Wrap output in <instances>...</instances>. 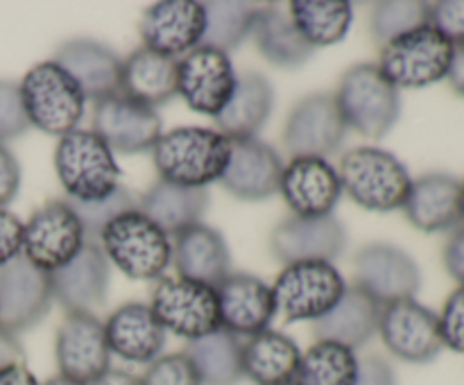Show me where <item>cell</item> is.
<instances>
[{"mask_svg": "<svg viewBox=\"0 0 464 385\" xmlns=\"http://www.w3.org/2000/svg\"><path fill=\"white\" fill-rule=\"evenodd\" d=\"M229 157V139L208 127H177L152 148L159 177L186 188H207L220 181Z\"/></svg>", "mask_w": 464, "mask_h": 385, "instance_id": "1", "label": "cell"}, {"mask_svg": "<svg viewBox=\"0 0 464 385\" xmlns=\"http://www.w3.org/2000/svg\"><path fill=\"white\" fill-rule=\"evenodd\" d=\"M98 245L109 263L130 279L152 281L172 263V240L139 207L121 213L100 231Z\"/></svg>", "mask_w": 464, "mask_h": 385, "instance_id": "2", "label": "cell"}, {"mask_svg": "<svg viewBox=\"0 0 464 385\" xmlns=\"http://www.w3.org/2000/svg\"><path fill=\"white\" fill-rule=\"evenodd\" d=\"M54 170L72 202H100L121 188V168L95 131L75 130L62 136L54 148Z\"/></svg>", "mask_w": 464, "mask_h": 385, "instance_id": "3", "label": "cell"}, {"mask_svg": "<svg viewBox=\"0 0 464 385\" xmlns=\"http://www.w3.org/2000/svg\"><path fill=\"white\" fill-rule=\"evenodd\" d=\"M338 177L343 193H347L358 207L376 213L403 208L412 188L408 168L392 152L370 145L344 154Z\"/></svg>", "mask_w": 464, "mask_h": 385, "instance_id": "4", "label": "cell"}, {"mask_svg": "<svg viewBox=\"0 0 464 385\" xmlns=\"http://www.w3.org/2000/svg\"><path fill=\"white\" fill-rule=\"evenodd\" d=\"M18 91L30 127L44 134L62 139L75 131L84 118V93L54 59L32 66L18 84Z\"/></svg>", "mask_w": 464, "mask_h": 385, "instance_id": "5", "label": "cell"}, {"mask_svg": "<svg viewBox=\"0 0 464 385\" xmlns=\"http://www.w3.org/2000/svg\"><path fill=\"white\" fill-rule=\"evenodd\" d=\"M335 104L347 127L365 139H383L399 120L401 95L385 80L376 63H358L340 77Z\"/></svg>", "mask_w": 464, "mask_h": 385, "instance_id": "6", "label": "cell"}, {"mask_svg": "<svg viewBox=\"0 0 464 385\" xmlns=\"http://www.w3.org/2000/svg\"><path fill=\"white\" fill-rule=\"evenodd\" d=\"M453 48L429 23L381 45L379 71L397 89H424L449 75Z\"/></svg>", "mask_w": 464, "mask_h": 385, "instance_id": "7", "label": "cell"}, {"mask_svg": "<svg viewBox=\"0 0 464 385\" xmlns=\"http://www.w3.org/2000/svg\"><path fill=\"white\" fill-rule=\"evenodd\" d=\"M347 284L334 263H293L272 285L276 313L285 322H317L343 299Z\"/></svg>", "mask_w": 464, "mask_h": 385, "instance_id": "8", "label": "cell"}, {"mask_svg": "<svg viewBox=\"0 0 464 385\" xmlns=\"http://www.w3.org/2000/svg\"><path fill=\"white\" fill-rule=\"evenodd\" d=\"M150 308L161 326L179 338L198 340L220 329V306L216 288L181 279L161 276L152 290Z\"/></svg>", "mask_w": 464, "mask_h": 385, "instance_id": "9", "label": "cell"}, {"mask_svg": "<svg viewBox=\"0 0 464 385\" xmlns=\"http://www.w3.org/2000/svg\"><path fill=\"white\" fill-rule=\"evenodd\" d=\"M86 231L66 199H50L23 225V256L44 272L71 263L86 245Z\"/></svg>", "mask_w": 464, "mask_h": 385, "instance_id": "10", "label": "cell"}, {"mask_svg": "<svg viewBox=\"0 0 464 385\" xmlns=\"http://www.w3.org/2000/svg\"><path fill=\"white\" fill-rule=\"evenodd\" d=\"M238 75L231 57L222 50L198 45L179 59L177 68V95L188 109L202 116L216 118L236 91Z\"/></svg>", "mask_w": 464, "mask_h": 385, "instance_id": "11", "label": "cell"}, {"mask_svg": "<svg viewBox=\"0 0 464 385\" xmlns=\"http://www.w3.org/2000/svg\"><path fill=\"white\" fill-rule=\"evenodd\" d=\"M50 274L16 256L0 267V331L16 338L48 315L53 306Z\"/></svg>", "mask_w": 464, "mask_h": 385, "instance_id": "12", "label": "cell"}, {"mask_svg": "<svg viewBox=\"0 0 464 385\" xmlns=\"http://www.w3.org/2000/svg\"><path fill=\"white\" fill-rule=\"evenodd\" d=\"M379 335L397 358L406 362H430L444 349L440 317L415 297L381 306Z\"/></svg>", "mask_w": 464, "mask_h": 385, "instance_id": "13", "label": "cell"}, {"mask_svg": "<svg viewBox=\"0 0 464 385\" xmlns=\"http://www.w3.org/2000/svg\"><path fill=\"white\" fill-rule=\"evenodd\" d=\"M347 136V122L335 98L313 93L299 100L284 127V145L290 157L326 159L340 149Z\"/></svg>", "mask_w": 464, "mask_h": 385, "instance_id": "14", "label": "cell"}, {"mask_svg": "<svg viewBox=\"0 0 464 385\" xmlns=\"http://www.w3.org/2000/svg\"><path fill=\"white\" fill-rule=\"evenodd\" d=\"M93 131L111 152L116 149L122 154H139L159 143L163 125L157 109L125 93H116L95 102Z\"/></svg>", "mask_w": 464, "mask_h": 385, "instance_id": "15", "label": "cell"}, {"mask_svg": "<svg viewBox=\"0 0 464 385\" xmlns=\"http://www.w3.org/2000/svg\"><path fill=\"white\" fill-rule=\"evenodd\" d=\"M356 265V288L379 306L415 297L421 285V272L411 254L394 245H367L353 258Z\"/></svg>", "mask_w": 464, "mask_h": 385, "instance_id": "16", "label": "cell"}, {"mask_svg": "<svg viewBox=\"0 0 464 385\" xmlns=\"http://www.w3.org/2000/svg\"><path fill=\"white\" fill-rule=\"evenodd\" d=\"M54 353L59 374L77 383H93L109 370L111 361L104 322H100L93 313H66L59 324Z\"/></svg>", "mask_w": 464, "mask_h": 385, "instance_id": "17", "label": "cell"}, {"mask_svg": "<svg viewBox=\"0 0 464 385\" xmlns=\"http://www.w3.org/2000/svg\"><path fill=\"white\" fill-rule=\"evenodd\" d=\"M207 9L198 0H163L152 5L140 21V39L154 53L181 59L202 45Z\"/></svg>", "mask_w": 464, "mask_h": 385, "instance_id": "18", "label": "cell"}, {"mask_svg": "<svg viewBox=\"0 0 464 385\" xmlns=\"http://www.w3.org/2000/svg\"><path fill=\"white\" fill-rule=\"evenodd\" d=\"M279 193L293 216L324 217L334 216L343 197V184L338 170L326 159L295 157L281 172Z\"/></svg>", "mask_w": 464, "mask_h": 385, "instance_id": "19", "label": "cell"}, {"mask_svg": "<svg viewBox=\"0 0 464 385\" xmlns=\"http://www.w3.org/2000/svg\"><path fill=\"white\" fill-rule=\"evenodd\" d=\"M347 234L338 217L290 216L276 225L270 236V249L284 265L308 261L334 263L344 252Z\"/></svg>", "mask_w": 464, "mask_h": 385, "instance_id": "20", "label": "cell"}, {"mask_svg": "<svg viewBox=\"0 0 464 385\" xmlns=\"http://www.w3.org/2000/svg\"><path fill=\"white\" fill-rule=\"evenodd\" d=\"M216 294L220 306V329L238 338H252L270 329L276 303L266 281L245 272H231L216 285Z\"/></svg>", "mask_w": 464, "mask_h": 385, "instance_id": "21", "label": "cell"}, {"mask_svg": "<svg viewBox=\"0 0 464 385\" xmlns=\"http://www.w3.org/2000/svg\"><path fill=\"white\" fill-rule=\"evenodd\" d=\"M53 299L62 303L66 313H93L107 299L109 261L102 247L93 240H86L71 263L50 272Z\"/></svg>", "mask_w": 464, "mask_h": 385, "instance_id": "22", "label": "cell"}, {"mask_svg": "<svg viewBox=\"0 0 464 385\" xmlns=\"http://www.w3.org/2000/svg\"><path fill=\"white\" fill-rule=\"evenodd\" d=\"M231 157L220 184L234 197L261 202L279 193L284 161L272 145L258 139L229 140Z\"/></svg>", "mask_w": 464, "mask_h": 385, "instance_id": "23", "label": "cell"}, {"mask_svg": "<svg viewBox=\"0 0 464 385\" xmlns=\"http://www.w3.org/2000/svg\"><path fill=\"white\" fill-rule=\"evenodd\" d=\"M109 351L121 356L122 361L152 365L166 347V329L150 303L130 302L111 313L104 322Z\"/></svg>", "mask_w": 464, "mask_h": 385, "instance_id": "24", "label": "cell"}, {"mask_svg": "<svg viewBox=\"0 0 464 385\" xmlns=\"http://www.w3.org/2000/svg\"><path fill=\"white\" fill-rule=\"evenodd\" d=\"M54 62L75 80L91 102L121 93L122 59L93 39L66 41L54 54Z\"/></svg>", "mask_w": 464, "mask_h": 385, "instance_id": "25", "label": "cell"}, {"mask_svg": "<svg viewBox=\"0 0 464 385\" xmlns=\"http://www.w3.org/2000/svg\"><path fill=\"white\" fill-rule=\"evenodd\" d=\"M172 265L181 279L216 288L231 274V254L220 231L198 222L172 238Z\"/></svg>", "mask_w": 464, "mask_h": 385, "instance_id": "26", "label": "cell"}, {"mask_svg": "<svg viewBox=\"0 0 464 385\" xmlns=\"http://www.w3.org/2000/svg\"><path fill=\"white\" fill-rule=\"evenodd\" d=\"M408 222L426 234L451 231L462 225L460 181L449 172H429L412 181L403 204Z\"/></svg>", "mask_w": 464, "mask_h": 385, "instance_id": "27", "label": "cell"}, {"mask_svg": "<svg viewBox=\"0 0 464 385\" xmlns=\"http://www.w3.org/2000/svg\"><path fill=\"white\" fill-rule=\"evenodd\" d=\"M379 303L352 285L344 290L343 299L313 324V333L317 342H335L356 351L379 333Z\"/></svg>", "mask_w": 464, "mask_h": 385, "instance_id": "28", "label": "cell"}, {"mask_svg": "<svg viewBox=\"0 0 464 385\" xmlns=\"http://www.w3.org/2000/svg\"><path fill=\"white\" fill-rule=\"evenodd\" d=\"M275 104L272 84L261 72H243L236 82V91L227 107L218 113V131L229 140L256 139L261 127L266 125Z\"/></svg>", "mask_w": 464, "mask_h": 385, "instance_id": "29", "label": "cell"}, {"mask_svg": "<svg viewBox=\"0 0 464 385\" xmlns=\"http://www.w3.org/2000/svg\"><path fill=\"white\" fill-rule=\"evenodd\" d=\"M177 68L179 59L139 48L122 59L121 93L157 109L177 95Z\"/></svg>", "mask_w": 464, "mask_h": 385, "instance_id": "30", "label": "cell"}, {"mask_svg": "<svg viewBox=\"0 0 464 385\" xmlns=\"http://www.w3.org/2000/svg\"><path fill=\"white\" fill-rule=\"evenodd\" d=\"M302 351L279 331H261L243 342V376L256 385H293Z\"/></svg>", "mask_w": 464, "mask_h": 385, "instance_id": "31", "label": "cell"}, {"mask_svg": "<svg viewBox=\"0 0 464 385\" xmlns=\"http://www.w3.org/2000/svg\"><path fill=\"white\" fill-rule=\"evenodd\" d=\"M208 207L207 188H186L159 179L140 197V211L168 236L175 238L179 231L198 225Z\"/></svg>", "mask_w": 464, "mask_h": 385, "instance_id": "32", "label": "cell"}, {"mask_svg": "<svg viewBox=\"0 0 464 385\" xmlns=\"http://www.w3.org/2000/svg\"><path fill=\"white\" fill-rule=\"evenodd\" d=\"M252 36L263 57L279 68H299L311 59L313 48L304 41L290 14L279 5H266L256 9Z\"/></svg>", "mask_w": 464, "mask_h": 385, "instance_id": "33", "label": "cell"}, {"mask_svg": "<svg viewBox=\"0 0 464 385\" xmlns=\"http://www.w3.org/2000/svg\"><path fill=\"white\" fill-rule=\"evenodd\" d=\"M186 356L193 362L202 385H238L243 379V342L238 335L218 329L190 340Z\"/></svg>", "mask_w": 464, "mask_h": 385, "instance_id": "34", "label": "cell"}, {"mask_svg": "<svg viewBox=\"0 0 464 385\" xmlns=\"http://www.w3.org/2000/svg\"><path fill=\"white\" fill-rule=\"evenodd\" d=\"M288 14L313 50L343 41L353 21V9L347 0H293Z\"/></svg>", "mask_w": 464, "mask_h": 385, "instance_id": "35", "label": "cell"}, {"mask_svg": "<svg viewBox=\"0 0 464 385\" xmlns=\"http://www.w3.org/2000/svg\"><path fill=\"white\" fill-rule=\"evenodd\" d=\"M358 356L335 342H315L302 353L293 385H356Z\"/></svg>", "mask_w": 464, "mask_h": 385, "instance_id": "36", "label": "cell"}, {"mask_svg": "<svg viewBox=\"0 0 464 385\" xmlns=\"http://www.w3.org/2000/svg\"><path fill=\"white\" fill-rule=\"evenodd\" d=\"M204 9H207V30H204L202 45L229 54V50L238 48L252 34L258 7L238 3V0H225V3L213 0V3H204Z\"/></svg>", "mask_w": 464, "mask_h": 385, "instance_id": "37", "label": "cell"}, {"mask_svg": "<svg viewBox=\"0 0 464 385\" xmlns=\"http://www.w3.org/2000/svg\"><path fill=\"white\" fill-rule=\"evenodd\" d=\"M426 7L429 3H417V0H388V3H376L372 12V34L385 45L394 36H401L406 32L426 23Z\"/></svg>", "mask_w": 464, "mask_h": 385, "instance_id": "38", "label": "cell"}, {"mask_svg": "<svg viewBox=\"0 0 464 385\" xmlns=\"http://www.w3.org/2000/svg\"><path fill=\"white\" fill-rule=\"evenodd\" d=\"M66 202L71 204L75 216L80 217L82 226L86 231V238L93 240V243H98L100 231L104 229L107 222H111L113 217L130 211V208H136L134 199H131V195L122 186L116 193L109 195V197L100 199V202H72V199H66Z\"/></svg>", "mask_w": 464, "mask_h": 385, "instance_id": "39", "label": "cell"}, {"mask_svg": "<svg viewBox=\"0 0 464 385\" xmlns=\"http://www.w3.org/2000/svg\"><path fill=\"white\" fill-rule=\"evenodd\" d=\"M143 385H202L184 351L159 356L143 374Z\"/></svg>", "mask_w": 464, "mask_h": 385, "instance_id": "40", "label": "cell"}, {"mask_svg": "<svg viewBox=\"0 0 464 385\" xmlns=\"http://www.w3.org/2000/svg\"><path fill=\"white\" fill-rule=\"evenodd\" d=\"M426 23L453 48H464V0H440L426 7Z\"/></svg>", "mask_w": 464, "mask_h": 385, "instance_id": "41", "label": "cell"}, {"mask_svg": "<svg viewBox=\"0 0 464 385\" xmlns=\"http://www.w3.org/2000/svg\"><path fill=\"white\" fill-rule=\"evenodd\" d=\"M30 130V120L23 109L21 91L14 82L0 80V145Z\"/></svg>", "mask_w": 464, "mask_h": 385, "instance_id": "42", "label": "cell"}, {"mask_svg": "<svg viewBox=\"0 0 464 385\" xmlns=\"http://www.w3.org/2000/svg\"><path fill=\"white\" fill-rule=\"evenodd\" d=\"M440 317V333L444 347L451 351L464 353V285L456 288L447 299Z\"/></svg>", "mask_w": 464, "mask_h": 385, "instance_id": "43", "label": "cell"}, {"mask_svg": "<svg viewBox=\"0 0 464 385\" xmlns=\"http://www.w3.org/2000/svg\"><path fill=\"white\" fill-rule=\"evenodd\" d=\"M23 254V222L7 208H0V267Z\"/></svg>", "mask_w": 464, "mask_h": 385, "instance_id": "44", "label": "cell"}, {"mask_svg": "<svg viewBox=\"0 0 464 385\" xmlns=\"http://www.w3.org/2000/svg\"><path fill=\"white\" fill-rule=\"evenodd\" d=\"M21 186V166L5 145H0V208L7 207Z\"/></svg>", "mask_w": 464, "mask_h": 385, "instance_id": "45", "label": "cell"}, {"mask_svg": "<svg viewBox=\"0 0 464 385\" xmlns=\"http://www.w3.org/2000/svg\"><path fill=\"white\" fill-rule=\"evenodd\" d=\"M356 385H397V376L385 358L367 356L358 361Z\"/></svg>", "mask_w": 464, "mask_h": 385, "instance_id": "46", "label": "cell"}, {"mask_svg": "<svg viewBox=\"0 0 464 385\" xmlns=\"http://www.w3.org/2000/svg\"><path fill=\"white\" fill-rule=\"evenodd\" d=\"M444 267L458 284L464 285V226H458L444 245Z\"/></svg>", "mask_w": 464, "mask_h": 385, "instance_id": "47", "label": "cell"}, {"mask_svg": "<svg viewBox=\"0 0 464 385\" xmlns=\"http://www.w3.org/2000/svg\"><path fill=\"white\" fill-rule=\"evenodd\" d=\"M23 361H25V353H23L21 342L14 335L0 331V370L9 365H18Z\"/></svg>", "mask_w": 464, "mask_h": 385, "instance_id": "48", "label": "cell"}, {"mask_svg": "<svg viewBox=\"0 0 464 385\" xmlns=\"http://www.w3.org/2000/svg\"><path fill=\"white\" fill-rule=\"evenodd\" d=\"M0 385H39L36 383L34 374L25 367V362L18 365H9L0 370Z\"/></svg>", "mask_w": 464, "mask_h": 385, "instance_id": "49", "label": "cell"}, {"mask_svg": "<svg viewBox=\"0 0 464 385\" xmlns=\"http://www.w3.org/2000/svg\"><path fill=\"white\" fill-rule=\"evenodd\" d=\"M447 80L449 84H451V89L456 91L460 98H464V48H456V53H453V62L451 68H449Z\"/></svg>", "mask_w": 464, "mask_h": 385, "instance_id": "50", "label": "cell"}, {"mask_svg": "<svg viewBox=\"0 0 464 385\" xmlns=\"http://www.w3.org/2000/svg\"><path fill=\"white\" fill-rule=\"evenodd\" d=\"M89 385H143V380H140L139 376L131 374V371L111 370V367H109L100 379H95L93 383Z\"/></svg>", "mask_w": 464, "mask_h": 385, "instance_id": "51", "label": "cell"}, {"mask_svg": "<svg viewBox=\"0 0 464 385\" xmlns=\"http://www.w3.org/2000/svg\"><path fill=\"white\" fill-rule=\"evenodd\" d=\"M44 385H84V383H77V380H72V379H68V376H53V379H48L45 380Z\"/></svg>", "mask_w": 464, "mask_h": 385, "instance_id": "52", "label": "cell"}, {"mask_svg": "<svg viewBox=\"0 0 464 385\" xmlns=\"http://www.w3.org/2000/svg\"><path fill=\"white\" fill-rule=\"evenodd\" d=\"M460 216H462V225H464V181H460Z\"/></svg>", "mask_w": 464, "mask_h": 385, "instance_id": "53", "label": "cell"}]
</instances>
